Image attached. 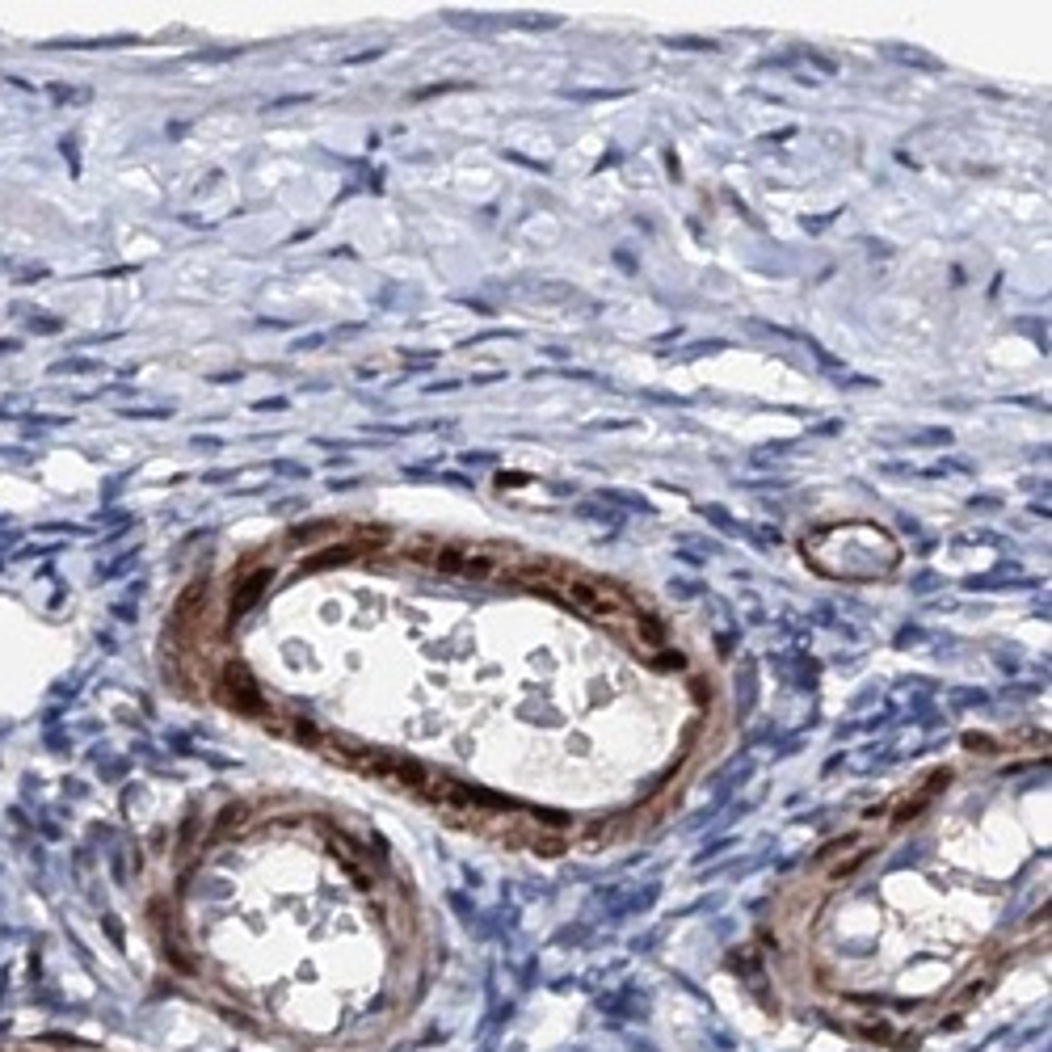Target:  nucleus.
I'll use <instances>...</instances> for the list:
<instances>
[{"mask_svg": "<svg viewBox=\"0 0 1052 1052\" xmlns=\"http://www.w3.org/2000/svg\"><path fill=\"white\" fill-rule=\"evenodd\" d=\"M266 581H270V573H253L245 585H240V594L232 598V615H240V611H249V606L257 602V594L266 590Z\"/></svg>", "mask_w": 1052, "mask_h": 1052, "instance_id": "7ed1b4c3", "label": "nucleus"}, {"mask_svg": "<svg viewBox=\"0 0 1052 1052\" xmlns=\"http://www.w3.org/2000/svg\"><path fill=\"white\" fill-rule=\"evenodd\" d=\"M564 598H569L573 606H581V611H590V615H615V611H623V598H619L615 590H606V585H590V581H569Z\"/></svg>", "mask_w": 1052, "mask_h": 1052, "instance_id": "f257e3e1", "label": "nucleus"}, {"mask_svg": "<svg viewBox=\"0 0 1052 1052\" xmlns=\"http://www.w3.org/2000/svg\"><path fill=\"white\" fill-rule=\"evenodd\" d=\"M434 564H438V569L463 573V577H489V573L497 569V564H493L489 556H476V552H468V548H447V552H438Z\"/></svg>", "mask_w": 1052, "mask_h": 1052, "instance_id": "f03ea898", "label": "nucleus"}]
</instances>
